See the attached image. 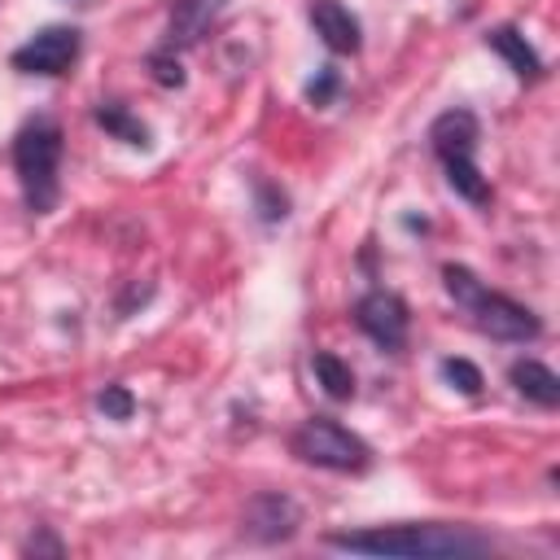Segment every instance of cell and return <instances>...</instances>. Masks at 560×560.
I'll use <instances>...</instances> for the list:
<instances>
[{
	"label": "cell",
	"instance_id": "cell-18",
	"mask_svg": "<svg viewBox=\"0 0 560 560\" xmlns=\"http://www.w3.org/2000/svg\"><path fill=\"white\" fill-rule=\"evenodd\" d=\"M337 92H341V74H337L332 66H319V70H315V79L306 83V101H311L315 109L332 105V101H337Z\"/></svg>",
	"mask_w": 560,
	"mask_h": 560
},
{
	"label": "cell",
	"instance_id": "cell-7",
	"mask_svg": "<svg viewBox=\"0 0 560 560\" xmlns=\"http://www.w3.org/2000/svg\"><path fill=\"white\" fill-rule=\"evenodd\" d=\"M245 534L258 542H280L298 534V508L284 494H258L245 508Z\"/></svg>",
	"mask_w": 560,
	"mask_h": 560
},
{
	"label": "cell",
	"instance_id": "cell-2",
	"mask_svg": "<svg viewBox=\"0 0 560 560\" xmlns=\"http://www.w3.org/2000/svg\"><path fill=\"white\" fill-rule=\"evenodd\" d=\"M61 153H66V136H61V122L48 118V114H35L22 122V131L13 136V171H18V184H22V197H26V210L31 214H48L61 197Z\"/></svg>",
	"mask_w": 560,
	"mask_h": 560
},
{
	"label": "cell",
	"instance_id": "cell-16",
	"mask_svg": "<svg viewBox=\"0 0 560 560\" xmlns=\"http://www.w3.org/2000/svg\"><path fill=\"white\" fill-rule=\"evenodd\" d=\"M442 381H446L451 389H459L464 398H477V394H481V385H486L481 368H477V363H468V359H442Z\"/></svg>",
	"mask_w": 560,
	"mask_h": 560
},
{
	"label": "cell",
	"instance_id": "cell-9",
	"mask_svg": "<svg viewBox=\"0 0 560 560\" xmlns=\"http://www.w3.org/2000/svg\"><path fill=\"white\" fill-rule=\"evenodd\" d=\"M477 140H481V122H477L472 109H446V114H438L433 127H429V144H433V153H438L442 162H446V158H472Z\"/></svg>",
	"mask_w": 560,
	"mask_h": 560
},
{
	"label": "cell",
	"instance_id": "cell-12",
	"mask_svg": "<svg viewBox=\"0 0 560 560\" xmlns=\"http://www.w3.org/2000/svg\"><path fill=\"white\" fill-rule=\"evenodd\" d=\"M486 48H494L521 79H542V57L529 48V39L516 26H494L486 31Z\"/></svg>",
	"mask_w": 560,
	"mask_h": 560
},
{
	"label": "cell",
	"instance_id": "cell-14",
	"mask_svg": "<svg viewBox=\"0 0 560 560\" xmlns=\"http://www.w3.org/2000/svg\"><path fill=\"white\" fill-rule=\"evenodd\" d=\"M311 372H315V381H319V389H324L328 398H337V402L354 398V372H350L346 359H337V354H328V350H315V354H311Z\"/></svg>",
	"mask_w": 560,
	"mask_h": 560
},
{
	"label": "cell",
	"instance_id": "cell-5",
	"mask_svg": "<svg viewBox=\"0 0 560 560\" xmlns=\"http://www.w3.org/2000/svg\"><path fill=\"white\" fill-rule=\"evenodd\" d=\"M79 31L74 26H44V31H35L22 48H13V70H22V74H44V79H52V74H66L70 66H74V57H79Z\"/></svg>",
	"mask_w": 560,
	"mask_h": 560
},
{
	"label": "cell",
	"instance_id": "cell-4",
	"mask_svg": "<svg viewBox=\"0 0 560 560\" xmlns=\"http://www.w3.org/2000/svg\"><path fill=\"white\" fill-rule=\"evenodd\" d=\"M293 455L302 464H315V468H332V472H363L372 464V451L359 433H350L346 424H337L332 416H311L293 429L289 438Z\"/></svg>",
	"mask_w": 560,
	"mask_h": 560
},
{
	"label": "cell",
	"instance_id": "cell-1",
	"mask_svg": "<svg viewBox=\"0 0 560 560\" xmlns=\"http://www.w3.org/2000/svg\"><path fill=\"white\" fill-rule=\"evenodd\" d=\"M337 551H354V556H481L490 551V542L472 529H455V525H376V529H350V534H328L324 538Z\"/></svg>",
	"mask_w": 560,
	"mask_h": 560
},
{
	"label": "cell",
	"instance_id": "cell-15",
	"mask_svg": "<svg viewBox=\"0 0 560 560\" xmlns=\"http://www.w3.org/2000/svg\"><path fill=\"white\" fill-rule=\"evenodd\" d=\"M442 166H446V184H451L464 201H472V206H486V201H490V184H486V175L477 171L472 158H446Z\"/></svg>",
	"mask_w": 560,
	"mask_h": 560
},
{
	"label": "cell",
	"instance_id": "cell-8",
	"mask_svg": "<svg viewBox=\"0 0 560 560\" xmlns=\"http://www.w3.org/2000/svg\"><path fill=\"white\" fill-rule=\"evenodd\" d=\"M232 0H175L171 18H166V44L171 48H192L201 44V35L223 18Z\"/></svg>",
	"mask_w": 560,
	"mask_h": 560
},
{
	"label": "cell",
	"instance_id": "cell-11",
	"mask_svg": "<svg viewBox=\"0 0 560 560\" xmlns=\"http://www.w3.org/2000/svg\"><path fill=\"white\" fill-rule=\"evenodd\" d=\"M508 381L516 385V394H525L538 407H556L560 402V376L547 363H538V359H516L508 368Z\"/></svg>",
	"mask_w": 560,
	"mask_h": 560
},
{
	"label": "cell",
	"instance_id": "cell-21",
	"mask_svg": "<svg viewBox=\"0 0 560 560\" xmlns=\"http://www.w3.org/2000/svg\"><path fill=\"white\" fill-rule=\"evenodd\" d=\"M26 551H52V556H61V542H57V538H48V534H39V538H31V542H26Z\"/></svg>",
	"mask_w": 560,
	"mask_h": 560
},
{
	"label": "cell",
	"instance_id": "cell-17",
	"mask_svg": "<svg viewBox=\"0 0 560 560\" xmlns=\"http://www.w3.org/2000/svg\"><path fill=\"white\" fill-rule=\"evenodd\" d=\"M254 201H258V219L262 223H280L289 214V197L267 179H254Z\"/></svg>",
	"mask_w": 560,
	"mask_h": 560
},
{
	"label": "cell",
	"instance_id": "cell-20",
	"mask_svg": "<svg viewBox=\"0 0 560 560\" xmlns=\"http://www.w3.org/2000/svg\"><path fill=\"white\" fill-rule=\"evenodd\" d=\"M149 74H153V83H162V88H184V66H179V57L175 52H149Z\"/></svg>",
	"mask_w": 560,
	"mask_h": 560
},
{
	"label": "cell",
	"instance_id": "cell-13",
	"mask_svg": "<svg viewBox=\"0 0 560 560\" xmlns=\"http://www.w3.org/2000/svg\"><path fill=\"white\" fill-rule=\"evenodd\" d=\"M92 118H96V127H105L114 140H122V144H136V149H149V127L127 109V105H114V101H101L96 109H92Z\"/></svg>",
	"mask_w": 560,
	"mask_h": 560
},
{
	"label": "cell",
	"instance_id": "cell-10",
	"mask_svg": "<svg viewBox=\"0 0 560 560\" xmlns=\"http://www.w3.org/2000/svg\"><path fill=\"white\" fill-rule=\"evenodd\" d=\"M311 26L328 52H359V18L341 0H311Z\"/></svg>",
	"mask_w": 560,
	"mask_h": 560
},
{
	"label": "cell",
	"instance_id": "cell-19",
	"mask_svg": "<svg viewBox=\"0 0 560 560\" xmlns=\"http://www.w3.org/2000/svg\"><path fill=\"white\" fill-rule=\"evenodd\" d=\"M96 407H101L109 420H131L136 398H131V389H127V385H105V389L96 394Z\"/></svg>",
	"mask_w": 560,
	"mask_h": 560
},
{
	"label": "cell",
	"instance_id": "cell-6",
	"mask_svg": "<svg viewBox=\"0 0 560 560\" xmlns=\"http://www.w3.org/2000/svg\"><path fill=\"white\" fill-rule=\"evenodd\" d=\"M354 324L389 354H398L407 346V328H411V315H407V302L389 289H368L359 302H354Z\"/></svg>",
	"mask_w": 560,
	"mask_h": 560
},
{
	"label": "cell",
	"instance_id": "cell-3",
	"mask_svg": "<svg viewBox=\"0 0 560 560\" xmlns=\"http://www.w3.org/2000/svg\"><path fill=\"white\" fill-rule=\"evenodd\" d=\"M442 280H446V293L472 315V324H477L486 337H494V341H534V337L542 332V319H538L529 306H521V302L508 298V293L486 289L468 267L446 262V267H442Z\"/></svg>",
	"mask_w": 560,
	"mask_h": 560
}]
</instances>
